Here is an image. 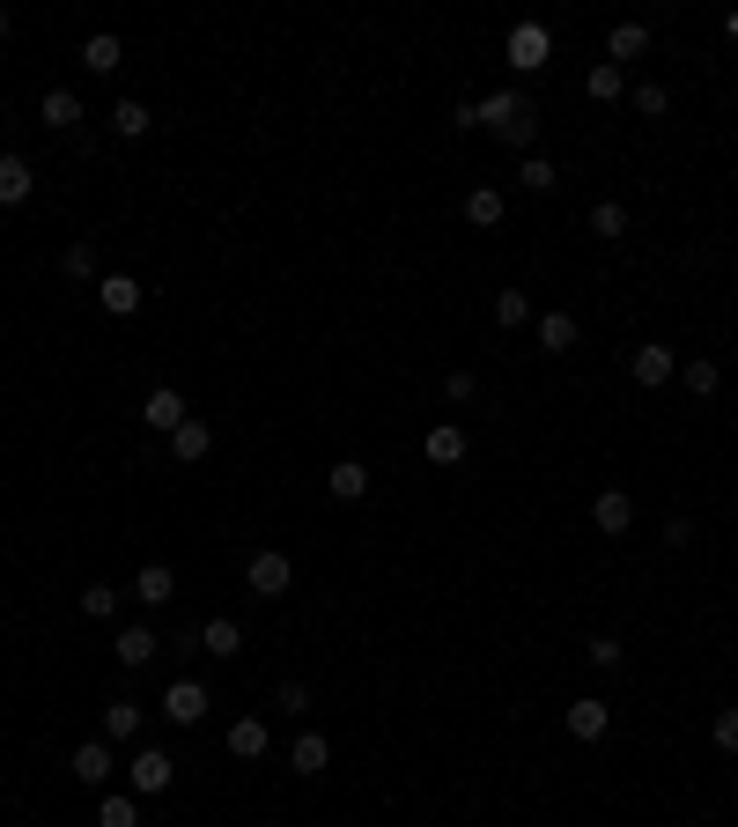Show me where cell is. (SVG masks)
<instances>
[{"label":"cell","mask_w":738,"mask_h":827,"mask_svg":"<svg viewBox=\"0 0 738 827\" xmlns=\"http://www.w3.org/2000/svg\"><path fill=\"white\" fill-rule=\"evenodd\" d=\"M532 325H540V347H546V355H568V347H576V318H568V311H540Z\"/></svg>","instance_id":"cell-26"},{"label":"cell","mask_w":738,"mask_h":827,"mask_svg":"<svg viewBox=\"0 0 738 827\" xmlns=\"http://www.w3.org/2000/svg\"><path fill=\"white\" fill-rule=\"evenodd\" d=\"M59 273H67V281H97V251H89V244H67V251H59Z\"/></svg>","instance_id":"cell-34"},{"label":"cell","mask_w":738,"mask_h":827,"mask_svg":"<svg viewBox=\"0 0 738 827\" xmlns=\"http://www.w3.org/2000/svg\"><path fill=\"white\" fill-rule=\"evenodd\" d=\"M517 185H524V193H554V185H562V171H554V163H546L540 148H532V155L517 163Z\"/></svg>","instance_id":"cell-29"},{"label":"cell","mask_w":738,"mask_h":827,"mask_svg":"<svg viewBox=\"0 0 738 827\" xmlns=\"http://www.w3.org/2000/svg\"><path fill=\"white\" fill-rule=\"evenodd\" d=\"M141 717H148V709L133 702V695H119V702H104V739H111V747H126V739H141Z\"/></svg>","instance_id":"cell-15"},{"label":"cell","mask_w":738,"mask_h":827,"mask_svg":"<svg viewBox=\"0 0 738 827\" xmlns=\"http://www.w3.org/2000/svg\"><path fill=\"white\" fill-rule=\"evenodd\" d=\"M281 709H295V717H311V687H303V680H281Z\"/></svg>","instance_id":"cell-40"},{"label":"cell","mask_w":738,"mask_h":827,"mask_svg":"<svg viewBox=\"0 0 738 827\" xmlns=\"http://www.w3.org/2000/svg\"><path fill=\"white\" fill-rule=\"evenodd\" d=\"M584 657L598 665V673H614V665H620L628 651H620V635H590V643H584Z\"/></svg>","instance_id":"cell-36"},{"label":"cell","mask_w":738,"mask_h":827,"mask_svg":"<svg viewBox=\"0 0 738 827\" xmlns=\"http://www.w3.org/2000/svg\"><path fill=\"white\" fill-rule=\"evenodd\" d=\"M636 111L658 119V111H664V82H636Z\"/></svg>","instance_id":"cell-41"},{"label":"cell","mask_w":738,"mask_h":827,"mask_svg":"<svg viewBox=\"0 0 738 827\" xmlns=\"http://www.w3.org/2000/svg\"><path fill=\"white\" fill-rule=\"evenodd\" d=\"M267 747H273V731L259 724V717H237V724H229V754L237 761H259Z\"/></svg>","instance_id":"cell-22"},{"label":"cell","mask_w":738,"mask_h":827,"mask_svg":"<svg viewBox=\"0 0 738 827\" xmlns=\"http://www.w3.org/2000/svg\"><path fill=\"white\" fill-rule=\"evenodd\" d=\"M119 60H126V45L111 37V30H97V37L82 45V67H89V74H119Z\"/></svg>","instance_id":"cell-27"},{"label":"cell","mask_w":738,"mask_h":827,"mask_svg":"<svg viewBox=\"0 0 738 827\" xmlns=\"http://www.w3.org/2000/svg\"><path fill=\"white\" fill-rule=\"evenodd\" d=\"M724 37H731V45H738V8H731V15H724Z\"/></svg>","instance_id":"cell-42"},{"label":"cell","mask_w":738,"mask_h":827,"mask_svg":"<svg viewBox=\"0 0 738 827\" xmlns=\"http://www.w3.org/2000/svg\"><path fill=\"white\" fill-rule=\"evenodd\" d=\"M709 739H716V754H738V709H716Z\"/></svg>","instance_id":"cell-38"},{"label":"cell","mask_w":738,"mask_h":827,"mask_svg":"<svg viewBox=\"0 0 738 827\" xmlns=\"http://www.w3.org/2000/svg\"><path fill=\"white\" fill-rule=\"evenodd\" d=\"M133 599H141V606H171L177 599V569L171 561H148L141 577H133Z\"/></svg>","instance_id":"cell-12"},{"label":"cell","mask_w":738,"mask_h":827,"mask_svg":"<svg viewBox=\"0 0 738 827\" xmlns=\"http://www.w3.org/2000/svg\"><path fill=\"white\" fill-rule=\"evenodd\" d=\"M199 651H207V657H237V651H245V629H237L229 613H215V621L199 629Z\"/></svg>","instance_id":"cell-21"},{"label":"cell","mask_w":738,"mask_h":827,"mask_svg":"<svg viewBox=\"0 0 738 827\" xmlns=\"http://www.w3.org/2000/svg\"><path fill=\"white\" fill-rule=\"evenodd\" d=\"M502 215H510V200L495 193V185H473V193H466V222H473V229H495Z\"/></svg>","instance_id":"cell-25"},{"label":"cell","mask_w":738,"mask_h":827,"mask_svg":"<svg viewBox=\"0 0 738 827\" xmlns=\"http://www.w3.org/2000/svg\"><path fill=\"white\" fill-rule=\"evenodd\" d=\"M148 126H155V111H148L141 97H119V104H111V133H119V141H141Z\"/></svg>","instance_id":"cell-24"},{"label":"cell","mask_w":738,"mask_h":827,"mask_svg":"<svg viewBox=\"0 0 738 827\" xmlns=\"http://www.w3.org/2000/svg\"><path fill=\"white\" fill-rule=\"evenodd\" d=\"M155 651H163V643H155V629H119V643H111V657H119L126 673H141Z\"/></svg>","instance_id":"cell-18"},{"label":"cell","mask_w":738,"mask_h":827,"mask_svg":"<svg viewBox=\"0 0 738 827\" xmlns=\"http://www.w3.org/2000/svg\"><path fill=\"white\" fill-rule=\"evenodd\" d=\"M97 827H141V798H133V791H111V798L97 805Z\"/></svg>","instance_id":"cell-30"},{"label":"cell","mask_w":738,"mask_h":827,"mask_svg":"<svg viewBox=\"0 0 738 827\" xmlns=\"http://www.w3.org/2000/svg\"><path fill=\"white\" fill-rule=\"evenodd\" d=\"M289 761H295V776H325V761H333V739L325 731H303L289 747Z\"/></svg>","instance_id":"cell-19"},{"label":"cell","mask_w":738,"mask_h":827,"mask_svg":"<svg viewBox=\"0 0 738 827\" xmlns=\"http://www.w3.org/2000/svg\"><path fill=\"white\" fill-rule=\"evenodd\" d=\"M37 193V171H30V155H0V207H23V200Z\"/></svg>","instance_id":"cell-9"},{"label":"cell","mask_w":738,"mask_h":827,"mask_svg":"<svg viewBox=\"0 0 738 827\" xmlns=\"http://www.w3.org/2000/svg\"><path fill=\"white\" fill-rule=\"evenodd\" d=\"M325 487H333L340 503H362V495H369V465H362V459H333V473H325Z\"/></svg>","instance_id":"cell-16"},{"label":"cell","mask_w":738,"mask_h":827,"mask_svg":"<svg viewBox=\"0 0 738 827\" xmlns=\"http://www.w3.org/2000/svg\"><path fill=\"white\" fill-rule=\"evenodd\" d=\"M590 525H598L606 539H620L628 525H636V495H628V487H598V495H590Z\"/></svg>","instance_id":"cell-7"},{"label":"cell","mask_w":738,"mask_h":827,"mask_svg":"<svg viewBox=\"0 0 738 827\" xmlns=\"http://www.w3.org/2000/svg\"><path fill=\"white\" fill-rule=\"evenodd\" d=\"M606 724H614V709L598 702V695H576V702H568V731H576V739H606Z\"/></svg>","instance_id":"cell-13"},{"label":"cell","mask_w":738,"mask_h":827,"mask_svg":"<svg viewBox=\"0 0 738 827\" xmlns=\"http://www.w3.org/2000/svg\"><path fill=\"white\" fill-rule=\"evenodd\" d=\"M502 141L532 155V141H540V111H524V119H510V126H502Z\"/></svg>","instance_id":"cell-37"},{"label":"cell","mask_w":738,"mask_h":827,"mask_svg":"<svg viewBox=\"0 0 738 827\" xmlns=\"http://www.w3.org/2000/svg\"><path fill=\"white\" fill-rule=\"evenodd\" d=\"M584 89H590V97H598V104H614V97H628V67H614V60H598V67H590V74H584Z\"/></svg>","instance_id":"cell-28"},{"label":"cell","mask_w":738,"mask_h":827,"mask_svg":"<svg viewBox=\"0 0 738 827\" xmlns=\"http://www.w3.org/2000/svg\"><path fill=\"white\" fill-rule=\"evenodd\" d=\"M502 60H510L517 74H540L546 60H554V30H546V23H510V37H502Z\"/></svg>","instance_id":"cell-1"},{"label":"cell","mask_w":738,"mask_h":827,"mask_svg":"<svg viewBox=\"0 0 738 827\" xmlns=\"http://www.w3.org/2000/svg\"><path fill=\"white\" fill-rule=\"evenodd\" d=\"M74 783H89V791L111 783V739H82L74 747Z\"/></svg>","instance_id":"cell-10"},{"label":"cell","mask_w":738,"mask_h":827,"mask_svg":"<svg viewBox=\"0 0 738 827\" xmlns=\"http://www.w3.org/2000/svg\"><path fill=\"white\" fill-rule=\"evenodd\" d=\"M590 237H628V207H620V200H598V207H590Z\"/></svg>","instance_id":"cell-31"},{"label":"cell","mask_w":738,"mask_h":827,"mask_svg":"<svg viewBox=\"0 0 738 827\" xmlns=\"http://www.w3.org/2000/svg\"><path fill=\"white\" fill-rule=\"evenodd\" d=\"M126 776H133V798H155V791H171V783H177V761L163 754V747H141Z\"/></svg>","instance_id":"cell-5"},{"label":"cell","mask_w":738,"mask_h":827,"mask_svg":"<svg viewBox=\"0 0 738 827\" xmlns=\"http://www.w3.org/2000/svg\"><path fill=\"white\" fill-rule=\"evenodd\" d=\"M82 613H89V621H111V613H119V591L111 584H82Z\"/></svg>","instance_id":"cell-35"},{"label":"cell","mask_w":738,"mask_h":827,"mask_svg":"<svg viewBox=\"0 0 738 827\" xmlns=\"http://www.w3.org/2000/svg\"><path fill=\"white\" fill-rule=\"evenodd\" d=\"M680 385H687L694 399H709V391L724 385V369H716V363H680Z\"/></svg>","instance_id":"cell-33"},{"label":"cell","mask_w":738,"mask_h":827,"mask_svg":"<svg viewBox=\"0 0 738 827\" xmlns=\"http://www.w3.org/2000/svg\"><path fill=\"white\" fill-rule=\"evenodd\" d=\"M207 702H215L207 680H171V687H163V717H171L177 731H193L199 717H207Z\"/></svg>","instance_id":"cell-4"},{"label":"cell","mask_w":738,"mask_h":827,"mask_svg":"<svg viewBox=\"0 0 738 827\" xmlns=\"http://www.w3.org/2000/svg\"><path fill=\"white\" fill-rule=\"evenodd\" d=\"M532 111V97H517V89H488V97H473V126H488V133H502L510 119H524Z\"/></svg>","instance_id":"cell-8"},{"label":"cell","mask_w":738,"mask_h":827,"mask_svg":"<svg viewBox=\"0 0 738 827\" xmlns=\"http://www.w3.org/2000/svg\"><path fill=\"white\" fill-rule=\"evenodd\" d=\"M421 451H428V465H458V459H466V429H458V421H436Z\"/></svg>","instance_id":"cell-20"},{"label":"cell","mask_w":738,"mask_h":827,"mask_svg":"<svg viewBox=\"0 0 738 827\" xmlns=\"http://www.w3.org/2000/svg\"><path fill=\"white\" fill-rule=\"evenodd\" d=\"M245 584H251V599H289L295 561H289V555H273V547H259V555L245 561Z\"/></svg>","instance_id":"cell-2"},{"label":"cell","mask_w":738,"mask_h":827,"mask_svg":"<svg viewBox=\"0 0 738 827\" xmlns=\"http://www.w3.org/2000/svg\"><path fill=\"white\" fill-rule=\"evenodd\" d=\"M97 303H104L111 318H133V311H141V281H133V273H104V281H97Z\"/></svg>","instance_id":"cell-14"},{"label":"cell","mask_w":738,"mask_h":827,"mask_svg":"<svg viewBox=\"0 0 738 827\" xmlns=\"http://www.w3.org/2000/svg\"><path fill=\"white\" fill-rule=\"evenodd\" d=\"M141 421L155 429V437H177V429L193 421V407H185V391H177V385H155V391L141 399Z\"/></svg>","instance_id":"cell-3"},{"label":"cell","mask_w":738,"mask_h":827,"mask_svg":"<svg viewBox=\"0 0 738 827\" xmlns=\"http://www.w3.org/2000/svg\"><path fill=\"white\" fill-rule=\"evenodd\" d=\"M473 391H480V377H473V369H451V377H443V399H451V407H466Z\"/></svg>","instance_id":"cell-39"},{"label":"cell","mask_w":738,"mask_h":827,"mask_svg":"<svg viewBox=\"0 0 738 827\" xmlns=\"http://www.w3.org/2000/svg\"><path fill=\"white\" fill-rule=\"evenodd\" d=\"M628 377L658 391V385H672V377H680V355H672V347H664V341H642L636 355H628Z\"/></svg>","instance_id":"cell-6"},{"label":"cell","mask_w":738,"mask_h":827,"mask_svg":"<svg viewBox=\"0 0 738 827\" xmlns=\"http://www.w3.org/2000/svg\"><path fill=\"white\" fill-rule=\"evenodd\" d=\"M495 325H502V333H510V325H532V296L502 289V296H495Z\"/></svg>","instance_id":"cell-32"},{"label":"cell","mask_w":738,"mask_h":827,"mask_svg":"<svg viewBox=\"0 0 738 827\" xmlns=\"http://www.w3.org/2000/svg\"><path fill=\"white\" fill-rule=\"evenodd\" d=\"M642 52H650V30L642 23H614L606 30V60H614V67H628V60H642Z\"/></svg>","instance_id":"cell-17"},{"label":"cell","mask_w":738,"mask_h":827,"mask_svg":"<svg viewBox=\"0 0 738 827\" xmlns=\"http://www.w3.org/2000/svg\"><path fill=\"white\" fill-rule=\"evenodd\" d=\"M207 451H215V429H207V421H199V414H193V421H185V429H177V437H171V459L199 465V459H207Z\"/></svg>","instance_id":"cell-23"},{"label":"cell","mask_w":738,"mask_h":827,"mask_svg":"<svg viewBox=\"0 0 738 827\" xmlns=\"http://www.w3.org/2000/svg\"><path fill=\"white\" fill-rule=\"evenodd\" d=\"M89 111H82V97L74 89H45L37 97V126H52V133H67V126H82Z\"/></svg>","instance_id":"cell-11"}]
</instances>
